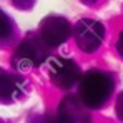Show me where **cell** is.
Instances as JSON below:
<instances>
[{
  "instance_id": "obj_1",
  "label": "cell",
  "mask_w": 123,
  "mask_h": 123,
  "mask_svg": "<svg viewBox=\"0 0 123 123\" xmlns=\"http://www.w3.org/2000/svg\"><path fill=\"white\" fill-rule=\"evenodd\" d=\"M115 88V80L102 70H88L78 82V98L88 108H102L110 100Z\"/></svg>"
},
{
  "instance_id": "obj_2",
  "label": "cell",
  "mask_w": 123,
  "mask_h": 123,
  "mask_svg": "<svg viewBox=\"0 0 123 123\" xmlns=\"http://www.w3.org/2000/svg\"><path fill=\"white\" fill-rule=\"evenodd\" d=\"M50 57V47L42 40L40 35L30 33L27 35L17 50L13 52L12 65L17 70H27V68H37Z\"/></svg>"
},
{
  "instance_id": "obj_3",
  "label": "cell",
  "mask_w": 123,
  "mask_h": 123,
  "mask_svg": "<svg viewBox=\"0 0 123 123\" xmlns=\"http://www.w3.org/2000/svg\"><path fill=\"white\" fill-rule=\"evenodd\" d=\"M73 35H75V42L80 50L86 53H93L95 50L100 48L103 38H105V27L98 20L82 18L75 23Z\"/></svg>"
},
{
  "instance_id": "obj_4",
  "label": "cell",
  "mask_w": 123,
  "mask_h": 123,
  "mask_svg": "<svg viewBox=\"0 0 123 123\" xmlns=\"http://www.w3.org/2000/svg\"><path fill=\"white\" fill-rule=\"evenodd\" d=\"M48 75L55 86L65 90V88H72L80 80V68L72 58L52 57L48 60Z\"/></svg>"
},
{
  "instance_id": "obj_5",
  "label": "cell",
  "mask_w": 123,
  "mask_h": 123,
  "mask_svg": "<svg viewBox=\"0 0 123 123\" xmlns=\"http://www.w3.org/2000/svg\"><path fill=\"white\" fill-rule=\"evenodd\" d=\"M38 35L48 47H58L72 35V25L62 15H48L40 22Z\"/></svg>"
},
{
  "instance_id": "obj_6",
  "label": "cell",
  "mask_w": 123,
  "mask_h": 123,
  "mask_svg": "<svg viewBox=\"0 0 123 123\" xmlns=\"http://www.w3.org/2000/svg\"><path fill=\"white\" fill-rule=\"evenodd\" d=\"M58 123H90V115L78 97H65L57 113Z\"/></svg>"
},
{
  "instance_id": "obj_7",
  "label": "cell",
  "mask_w": 123,
  "mask_h": 123,
  "mask_svg": "<svg viewBox=\"0 0 123 123\" xmlns=\"http://www.w3.org/2000/svg\"><path fill=\"white\" fill-rule=\"evenodd\" d=\"M25 80L20 75L13 73H0V100L12 102L15 98H20L25 93Z\"/></svg>"
},
{
  "instance_id": "obj_8",
  "label": "cell",
  "mask_w": 123,
  "mask_h": 123,
  "mask_svg": "<svg viewBox=\"0 0 123 123\" xmlns=\"http://www.w3.org/2000/svg\"><path fill=\"white\" fill-rule=\"evenodd\" d=\"M13 30H15V27H13L12 18L3 10H0V42L10 40L13 35Z\"/></svg>"
},
{
  "instance_id": "obj_9",
  "label": "cell",
  "mask_w": 123,
  "mask_h": 123,
  "mask_svg": "<svg viewBox=\"0 0 123 123\" xmlns=\"http://www.w3.org/2000/svg\"><path fill=\"white\" fill-rule=\"evenodd\" d=\"M28 123H58L57 117L53 115H48V113H43V115H32Z\"/></svg>"
},
{
  "instance_id": "obj_10",
  "label": "cell",
  "mask_w": 123,
  "mask_h": 123,
  "mask_svg": "<svg viewBox=\"0 0 123 123\" xmlns=\"http://www.w3.org/2000/svg\"><path fill=\"white\" fill-rule=\"evenodd\" d=\"M115 110H117V117H118V120H122V122H123V93H120V97H118V100H117V106H115Z\"/></svg>"
},
{
  "instance_id": "obj_11",
  "label": "cell",
  "mask_w": 123,
  "mask_h": 123,
  "mask_svg": "<svg viewBox=\"0 0 123 123\" xmlns=\"http://www.w3.org/2000/svg\"><path fill=\"white\" fill-rule=\"evenodd\" d=\"M117 52L120 53V57H123V32L118 35V40H117Z\"/></svg>"
}]
</instances>
